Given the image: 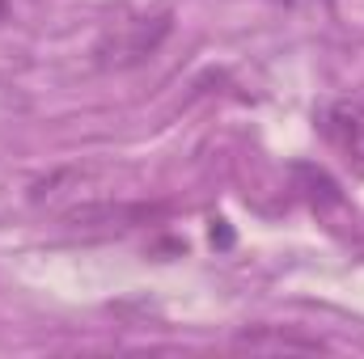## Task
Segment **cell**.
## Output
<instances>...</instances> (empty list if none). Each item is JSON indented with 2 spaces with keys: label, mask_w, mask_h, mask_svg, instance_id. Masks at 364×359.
<instances>
[{
  "label": "cell",
  "mask_w": 364,
  "mask_h": 359,
  "mask_svg": "<svg viewBox=\"0 0 364 359\" xmlns=\"http://www.w3.org/2000/svg\"><path fill=\"white\" fill-rule=\"evenodd\" d=\"M174 30V13H136V17H119L114 26H106V34L97 38L93 55L97 68H136L144 60L157 55V47L170 38Z\"/></svg>",
  "instance_id": "1"
},
{
  "label": "cell",
  "mask_w": 364,
  "mask_h": 359,
  "mask_svg": "<svg viewBox=\"0 0 364 359\" xmlns=\"http://www.w3.org/2000/svg\"><path fill=\"white\" fill-rule=\"evenodd\" d=\"M318 127L326 136V144L364 174V106L360 101H331L318 114Z\"/></svg>",
  "instance_id": "2"
},
{
  "label": "cell",
  "mask_w": 364,
  "mask_h": 359,
  "mask_svg": "<svg viewBox=\"0 0 364 359\" xmlns=\"http://www.w3.org/2000/svg\"><path fill=\"white\" fill-rule=\"evenodd\" d=\"M212 241H220V245H229V241H233V233L225 228V220H212Z\"/></svg>",
  "instance_id": "3"
},
{
  "label": "cell",
  "mask_w": 364,
  "mask_h": 359,
  "mask_svg": "<svg viewBox=\"0 0 364 359\" xmlns=\"http://www.w3.org/2000/svg\"><path fill=\"white\" fill-rule=\"evenodd\" d=\"M4 17H9V0H0V21H4Z\"/></svg>",
  "instance_id": "4"
}]
</instances>
